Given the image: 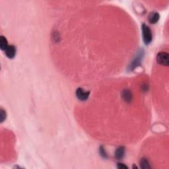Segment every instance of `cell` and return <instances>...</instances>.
Instances as JSON below:
<instances>
[{
	"label": "cell",
	"mask_w": 169,
	"mask_h": 169,
	"mask_svg": "<svg viewBox=\"0 0 169 169\" xmlns=\"http://www.w3.org/2000/svg\"><path fill=\"white\" fill-rule=\"evenodd\" d=\"M142 36H143V41L145 44H149L153 40V35L151 29L147 24L143 23L141 26Z\"/></svg>",
	"instance_id": "obj_1"
},
{
	"label": "cell",
	"mask_w": 169,
	"mask_h": 169,
	"mask_svg": "<svg viewBox=\"0 0 169 169\" xmlns=\"http://www.w3.org/2000/svg\"><path fill=\"white\" fill-rule=\"evenodd\" d=\"M157 62L160 65L168 66L169 64V56L166 52H159L157 56Z\"/></svg>",
	"instance_id": "obj_2"
},
{
	"label": "cell",
	"mask_w": 169,
	"mask_h": 169,
	"mask_svg": "<svg viewBox=\"0 0 169 169\" xmlns=\"http://www.w3.org/2000/svg\"><path fill=\"white\" fill-rule=\"evenodd\" d=\"M89 91H85L82 88H78L76 91V96L80 100H86L89 96Z\"/></svg>",
	"instance_id": "obj_3"
},
{
	"label": "cell",
	"mask_w": 169,
	"mask_h": 169,
	"mask_svg": "<svg viewBox=\"0 0 169 169\" xmlns=\"http://www.w3.org/2000/svg\"><path fill=\"white\" fill-rule=\"evenodd\" d=\"M5 52L7 57L10 58V59H12L16 55V48L13 45H10L6 48Z\"/></svg>",
	"instance_id": "obj_4"
},
{
	"label": "cell",
	"mask_w": 169,
	"mask_h": 169,
	"mask_svg": "<svg viewBox=\"0 0 169 169\" xmlns=\"http://www.w3.org/2000/svg\"><path fill=\"white\" fill-rule=\"evenodd\" d=\"M159 14L157 12H153L150 13L149 16V21L151 24H155L157 23L159 20Z\"/></svg>",
	"instance_id": "obj_5"
},
{
	"label": "cell",
	"mask_w": 169,
	"mask_h": 169,
	"mask_svg": "<svg viewBox=\"0 0 169 169\" xmlns=\"http://www.w3.org/2000/svg\"><path fill=\"white\" fill-rule=\"evenodd\" d=\"M125 155V148L124 147H119L115 152V157L117 159H122Z\"/></svg>",
	"instance_id": "obj_6"
},
{
	"label": "cell",
	"mask_w": 169,
	"mask_h": 169,
	"mask_svg": "<svg viewBox=\"0 0 169 169\" xmlns=\"http://www.w3.org/2000/svg\"><path fill=\"white\" fill-rule=\"evenodd\" d=\"M122 97L126 102H132V94L131 91L128 89L124 90L122 93Z\"/></svg>",
	"instance_id": "obj_7"
},
{
	"label": "cell",
	"mask_w": 169,
	"mask_h": 169,
	"mask_svg": "<svg viewBox=\"0 0 169 169\" xmlns=\"http://www.w3.org/2000/svg\"><path fill=\"white\" fill-rule=\"evenodd\" d=\"M8 47L7 40L3 36H1L0 37V48L2 50H5L6 48Z\"/></svg>",
	"instance_id": "obj_8"
},
{
	"label": "cell",
	"mask_w": 169,
	"mask_h": 169,
	"mask_svg": "<svg viewBox=\"0 0 169 169\" xmlns=\"http://www.w3.org/2000/svg\"><path fill=\"white\" fill-rule=\"evenodd\" d=\"M141 60V55L137 56V57L135 58V60L133 61L131 65H130V69H131L132 70H133V69H134L137 66H138V65L140 64Z\"/></svg>",
	"instance_id": "obj_9"
},
{
	"label": "cell",
	"mask_w": 169,
	"mask_h": 169,
	"mask_svg": "<svg viewBox=\"0 0 169 169\" xmlns=\"http://www.w3.org/2000/svg\"><path fill=\"white\" fill-rule=\"evenodd\" d=\"M140 166L141 168H150V164L149 163V161L147 159L143 158L140 161Z\"/></svg>",
	"instance_id": "obj_10"
},
{
	"label": "cell",
	"mask_w": 169,
	"mask_h": 169,
	"mask_svg": "<svg viewBox=\"0 0 169 169\" xmlns=\"http://www.w3.org/2000/svg\"><path fill=\"white\" fill-rule=\"evenodd\" d=\"M100 155L103 157V158H107L108 157L107 152L105 151V149H104L102 147H100Z\"/></svg>",
	"instance_id": "obj_11"
},
{
	"label": "cell",
	"mask_w": 169,
	"mask_h": 169,
	"mask_svg": "<svg viewBox=\"0 0 169 169\" xmlns=\"http://www.w3.org/2000/svg\"><path fill=\"white\" fill-rule=\"evenodd\" d=\"M1 122H3V121L5 120L6 118V113L4 111V110L3 109L1 110Z\"/></svg>",
	"instance_id": "obj_12"
},
{
	"label": "cell",
	"mask_w": 169,
	"mask_h": 169,
	"mask_svg": "<svg viewBox=\"0 0 169 169\" xmlns=\"http://www.w3.org/2000/svg\"><path fill=\"white\" fill-rule=\"evenodd\" d=\"M117 167L120 169H127L128 168V167L126 165H125L123 163H118L117 164Z\"/></svg>",
	"instance_id": "obj_13"
}]
</instances>
